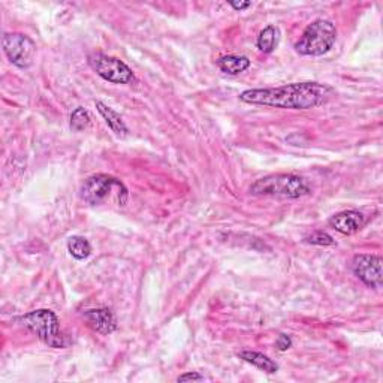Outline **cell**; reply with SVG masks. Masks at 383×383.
<instances>
[{
  "label": "cell",
  "instance_id": "1",
  "mask_svg": "<svg viewBox=\"0 0 383 383\" xmlns=\"http://www.w3.org/2000/svg\"><path fill=\"white\" fill-rule=\"evenodd\" d=\"M333 94L334 89L326 84L292 82L282 87L244 90L240 93V101L280 110H312L326 103Z\"/></svg>",
  "mask_w": 383,
  "mask_h": 383
},
{
  "label": "cell",
  "instance_id": "2",
  "mask_svg": "<svg viewBox=\"0 0 383 383\" xmlns=\"http://www.w3.org/2000/svg\"><path fill=\"white\" fill-rule=\"evenodd\" d=\"M15 322L27 328L48 347L63 349L68 346L66 337L60 331L59 317L55 312L47 310V308H39V310L21 315L15 317Z\"/></svg>",
  "mask_w": 383,
  "mask_h": 383
},
{
  "label": "cell",
  "instance_id": "3",
  "mask_svg": "<svg viewBox=\"0 0 383 383\" xmlns=\"http://www.w3.org/2000/svg\"><path fill=\"white\" fill-rule=\"evenodd\" d=\"M81 199L93 207L108 204V202L124 205L127 202V187L119 178L96 174L89 177L81 186Z\"/></svg>",
  "mask_w": 383,
  "mask_h": 383
},
{
  "label": "cell",
  "instance_id": "4",
  "mask_svg": "<svg viewBox=\"0 0 383 383\" xmlns=\"http://www.w3.org/2000/svg\"><path fill=\"white\" fill-rule=\"evenodd\" d=\"M250 194L256 196H282L298 199L310 194V187L303 177L294 174H271L256 180L250 186Z\"/></svg>",
  "mask_w": 383,
  "mask_h": 383
},
{
  "label": "cell",
  "instance_id": "5",
  "mask_svg": "<svg viewBox=\"0 0 383 383\" xmlns=\"http://www.w3.org/2000/svg\"><path fill=\"white\" fill-rule=\"evenodd\" d=\"M337 41V27L328 20H316L308 24L296 41L295 51L301 56L319 57L331 51Z\"/></svg>",
  "mask_w": 383,
  "mask_h": 383
},
{
  "label": "cell",
  "instance_id": "6",
  "mask_svg": "<svg viewBox=\"0 0 383 383\" xmlns=\"http://www.w3.org/2000/svg\"><path fill=\"white\" fill-rule=\"evenodd\" d=\"M90 68L98 73L101 78L113 84H132L135 82V75L132 69L124 62L102 55V52H93L89 56Z\"/></svg>",
  "mask_w": 383,
  "mask_h": 383
},
{
  "label": "cell",
  "instance_id": "7",
  "mask_svg": "<svg viewBox=\"0 0 383 383\" xmlns=\"http://www.w3.org/2000/svg\"><path fill=\"white\" fill-rule=\"evenodd\" d=\"M3 52L8 60L20 69H29L35 62L36 44L23 34H5L2 38Z\"/></svg>",
  "mask_w": 383,
  "mask_h": 383
},
{
  "label": "cell",
  "instance_id": "8",
  "mask_svg": "<svg viewBox=\"0 0 383 383\" xmlns=\"http://www.w3.org/2000/svg\"><path fill=\"white\" fill-rule=\"evenodd\" d=\"M382 258L376 254H356L352 261V270L356 277L368 287H377L383 283Z\"/></svg>",
  "mask_w": 383,
  "mask_h": 383
},
{
  "label": "cell",
  "instance_id": "9",
  "mask_svg": "<svg viewBox=\"0 0 383 383\" xmlns=\"http://www.w3.org/2000/svg\"><path fill=\"white\" fill-rule=\"evenodd\" d=\"M329 226L335 229L337 232L343 233V236H352L366 225V216L363 212L355 210H347L337 212L331 219L328 220Z\"/></svg>",
  "mask_w": 383,
  "mask_h": 383
},
{
  "label": "cell",
  "instance_id": "10",
  "mask_svg": "<svg viewBox=\"0 0 383 383\" xmlns=\"http://www.w3.org/2000/svg\"><path fill=\"white\" fill-rule=\"evenodd\" d=\"M87 325L93 331L99 333L102 335H108L117 329V321L110 308H94L84 313Z\"/></svg>",
  "mask_w": 383,
  "mask_h": 383
},
{
  "label": "cell",
  "instance_id": "11",
  "mask_svg": "<svg viewBox=\"0 0 383 383\" xmlns=\"http://www.w3.org/2000/svg\"><path fill=\"white\" fill-rule=\"evenodd\" d=\"M96 110L99 111V114L102 115V119L105 120V123L108 124L110 129L120 138L127 136L129 133V129H127V126L124 124L123 119L120 117V114L114 111L111 106L105 105L103 102H96Z\"/></svg>",
  "mask_w": 383,
  "mask_h": 383
},
{
  "label": "cell",
  "instance_id": "12",
  "mask_svg": "<svg viewBox=\"0 0 383 383\" xmlns=\"http://www.w3.org/2000/svg\"><path fill=\"white\" fill-rule=\"evenodd\" d=\"M216 65L223 73L238 75L250 68V59L246 56H223L216 60Z\"/></svg>",
  "mask_w": 383,
  "mask_h": 383
},
{
  "label": "cell",
  "instance_id": "13",
  "mask_svg": "<svg viewBox=\"0 0 383 383\" xmlns=\"http://www.w3.org/2000/svg\"><path fill=\"white\" fill-rule=\"evenodd\" d=\"M238 356L246 361V363L254 366L256 368L265 371V373H268V375L277 373V371H279V366L275 364L270 356L263 355L261 352H254V350H243V352Z\"/></svg>",
  "mask_w": 383,
  "mask_h": 383
},
{
  "label": "cell",
  "instance_id": "14",
  "mask_svg": "<svg viewBox=\"0 0 383 383\" xmlns=\"http://www.w3.org/2000/svg\"><path fill=\"white\" fill-rule=\"evenodd\" d=\"M280 41V30L275 26L265 27L256 41V47L263 55H271V52L277 48Z\"/></svg>",
  "mask_w": 383,
  "mask_h": 383
},
{
  "label": "cell",
  "instance_id": "15",
  "mask_svg": "<svg viewBox=\"0 0 383 383\" xmlns=\"http://www.w3.org/2000/svg\"><path fill=\"white\" fill-rule=\"evenodd\" d=\"M68 252L71 253V256L73 259L84 261L92 254V246H90L87 238L80 237V236H73L68 240Z\"/></svg>",
  "mask_w": 383,
  "mask_h": 383
},
{
  "label": "cell",
  "instance_id": "16",
  "mask_svg": "<svg viewBox=\"0 0 383 383\" xmlns=\"http://www.w3.org/2000/svg\"><path fill=\"white\" fill-rule=\"evenodd\" d=\"M90 122H92V117H90L89 111L84 110L82 106H78V108H75L72 111L69 124H71L72 131L82 132V131H86L87 127L90 126Z\"/></svg>",
  "mask_w": 383,
  "mask_h": 383
},
{
  "label": "cell",
  "instance_id": "17",
  "mask_svg": "<svg viewBox=\"0 0 383 383\" xmlns=\"http://www.w3.org/2000/svg\"><path fill=\"white\" fill-rule=\"evenodd\" d=\"M305 241L308 244H313V246H333V244L335 243L333 240V237L329 236V233L324 232V231H316L313 232L312 236H308L305 238Z\"/></svg>",
  "mask_w": 383,
  "mask_h": 383
},
{
  "label": "cell",
  "instance_id": "18",
  "mask_svg": "<svg viewBox=\"0 0 383 383\" xmlns=\"http://www.w3.org/2000/svg\"><path fill=\"white\" fill-rule=\"evenodd\" d=\"M275 346L280 350V352H284V350L292 347V338L287 334H280L275 340Z\"/></svg>",
  "mask_w": 383,
  "mask_h": 383
},
{
  "label": "cell",
  "instance_id": "19",
  "mask_svg": "<svg viewBox=\"0 0 383 383\" xmlns=\"http://www.w3.org/2000/svg\"><path fill=\"white\" fill-rule=\"evenodd\" d=\"M187 380H204V376H201L199 373H185L177 377V382H187Z\"/></svg>",
  "mask_w": 383,
  "mask_h": 383
},
{
  "label": "cell",
  "instance_id": "20",
  "mask_svg": "<svg viewBox=\"0 0 383 383\" xmlns=\"http://www.w3.org/2000/svg\"><path fill=\"white\" fill-rule=\"evenodd\" d=\"M229 5L236 10H244L252 6V2H229Z\"/></svg>",
  "mask_w": 383,
  "mask_h": 383
}]
</instances>
